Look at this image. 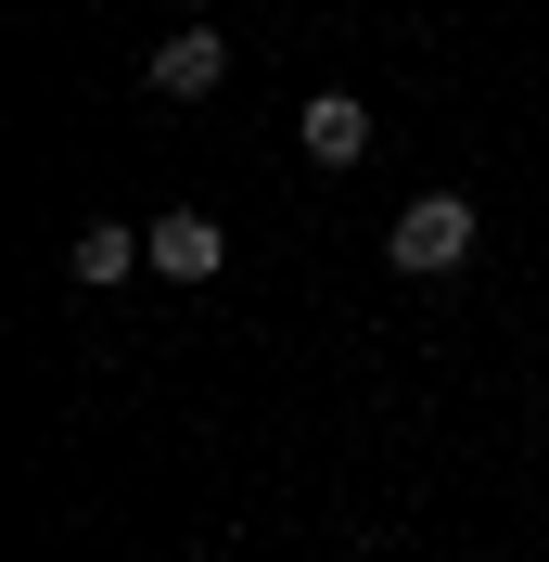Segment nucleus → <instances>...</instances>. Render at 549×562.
Here are the masks:
<instances>
[{
    "instance_id": "nucleus-1",
    "label": "nucleus",
    "mask_w": 549,
    "mask_h": 562,
    "mask_svg": "<svg viewBox=\"0 0 549 562\" xmlns=\"http://www.w3.org/2000/svg\"><path fill=\"white\" fill-rule=\"evenodd\" d=\"M473 244H485L473 192H410V205H396V231H383V269L447 281V269H473Z\"/></svg>"
},
{
    "instance_id": "nucleus-2",
    "label": "nucleus",
    "mask_w": 549,
    "mask_h": 562,
    "mask_svg": "<svg viewBox=\"0 0 549 562\" xmlns=\"http://www.w3.org/2000/svg\"><path fill=\"white\" fill-rule=\"evenodd\" d=\"M141 244H154V269H167V281H217V269H231V231H217L205 205H167V217H141Z\"/></svg>"
},
{
    "instance_id": "nucleus-3",
    "label": "nucleus",
    "mask_w": 549,
    "mask_h": 562,
    "mask_svg": "<svg viewBox=\"0 0 549 562\" xmlns=\"http://www.w3.org/2000/svg\"><path fill=\"white\" fill-rule=\"evenodd\" d=\"M217 77H231V38L217 26H167L154 38V90H167V103H205Z\"/></svg>"
},
{
    "instance_id": "nucleus-4",
    "label": "nucleus",
    "mask_w": 549,
    "mask_h": 562,
    "mask_svg": "<svg viewBox=\"0 0 549 562\" xmlns=\"http://www.w3.org/2000/svg\"><path fill=\"white\" fill-rule=\"evenodd\" d=\"M294 140H307V167H358V154H371V103H358V90H307Z\"/></svg>"
},
{
    "instance_id": "nucleus-5",
    "label": "nucleus",
    "mask_w": 549,
    "mask_h": 562,
    "mask_svg": "<svg viewBox=\"0 0 549 562\" xmlns=\"http://www.w3.org/2000/svg\"><path fill=\"white\" fill-rule=\"evenodd\" d=\"M128 269H154V244H141L128 217H77V294H103V281H128Z\"/></svg>"
},
{
    "instance_id": "nucleus-6",
    "label": "nucleus",
    "mask_w": 549,
    "mask_h": 562,
    "mask_svg": "<svg viewBox=\"0 0 549 562\" xmlns=\"http://www.w3.org/2000/svg\"><path fill=\"white\" fill-rule=\"evenodd\" d=\"M179 13H192V0H179Z\"/></svg>"
}]
</instances>
